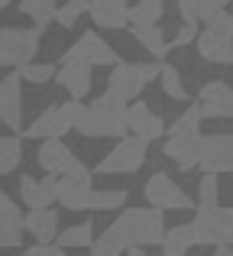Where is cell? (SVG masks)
<instances>
[{"label": "cell", "mask_w": 233, "mask_h": 256, "mask_svg": "<svg viewBox=\"0 0 233 256\" xmlns=\"http://www.w3.org/2000/svg\"><path fill=\"white\" fill-rule=\"evenodd\" d=\"M88 13L101 30H123L130 23V0H91Z\"/></svg>", "instance_id": "d6986e66"}, {"label": "cell", "mask_w": 233, "mask_h": 256, "mask_svg": "<svg viewBox=\"0 0 233 256\" xmlns=\"http://www.w3.org/2000/svg\"><path fill=\"white\" fill-rule=\"evenodd\" d=\"M198 208H217V175L204 172L201 185H198Z\"/></svg>", "instance_id": "d6a6232c"}, {"label": "cell", "mask_w": 233, "mask_h": 256, "mask_svg": "<svg viewBox=\"0 0 233 256\" xmlns=\"http://www.w3.org/2000/svg\"><path fill=\"white\" fill-rule=\"evenodd\" d=\"M162 65L159 62H117L110 68V78H107V91L120 100H136L143 94V88L149 82H156Z\"/></svg>", "instance_id": "277c9868"}, {"label": "cell", "mask_w": 233, "mask_h": 256, "mask_svg": "<svg viewBox=\"0 0 233 256\" xmlns=\"http://www.w3.org/2000/svg\"><path fill=\"white\" fill-rule=\"evenodd\" d=\"M23 159V143L19 136H0V175H10Z\"/></svg>", "instance_id": "4316f807"}, {"label": "cell", "mask_w": 233, "mask_h": 256, "mask_svg": "<svg viewBox=\"0 0 233 256\" xmlns=\"http://www.w3.org/2000/svg\"><path fill=\"white\" fill-rule=\"evenodd\" d=\"M88 10H91V0H65L55 10V23L65 26V30H71V26L81 20V13H88Z\"/></svg>", "instance_id": "f1b7e54d"}, {"label": "cell", "mask_w": 233, "mask_h": 256, "mask_svg": "<svg viewBox=\"0 0 233 256\" xmlns=\"http://www.w3.org/2000/svg\"><path fill=\"white\" fill-rule=\"evenodd\" d=\"M78 114H81V100H65V104H52L32 120L29 126L23 130L26 140H52L58 136L62 140L68 130H75L78 124Z\"/></svg>", "instance_id": "ba28073f"}, {"label": "cell", "mask_w": 233, "mask_h": 256, "mask_svg": "<svg viewBox=\"0 0 233 256\" xmlns=\"http://www.w3.org/2000/svg\"><path fill=\"white\" fill-rule=\"evenodd\" d=\"M23 256H68L62 246H52V244H36V246H26Z\"/></svg>", "instance_id": "8d00e7d4"}, {"label": "cell", "mask_w": 233, "mask_h": 256, "mask_svg": "<svg viewBox=\"0 0 233 256\" xmlns=\"http://www.w3.org/2000/svg\"><path fill=\"white\" fill-rule=\"evenodd\" d=\"M162 256H185V253H178V250H172V246H162Z\"/></svg>", "instance_id": "60d3db41"}, {"label": "cell", "mask_w": 233, "mask_h": 256, "mask_svg": "<svg viewBox=\"0 0 233 256\" xmlns=\"http://www.w3.org/2000/svg\"><path fill=\"white\" fill-rule=\"evenodd\" d=\"M188 227L195 234V246H233V208H198Z\"/></svg>", "instance_id": "8992f818"}, {"label": "cell", "mask_w": 233, "mask_h": 256, "mask_svg": "<svg viewBox=\"0 0 233 256\" xmlns=\"http://www.w3.org/2000/svg\"><path fill=\"white\" fill-rule=\"evenodd\" d=\"M23 214H19L16 201L6 192H0V250H16L23 246Z\"/></svg>", "instance_id": "9a60e30c"}, {"label": "cell", "mask_w": 233, "mask_h": 256, "mask_svg": "<svg viewBox=\"0 0 233 256\" xmlns=\"http://www.w3.org/2000/svg\"><path fill=\"white\" fill-rule=\"evenodd\" d=\"M19 72L0 78V124H6L13 133L23 130V94H19Z\"/></svg>", "instance_id": "5bb4252c"}, {"label": "cell", "mask_w": 233, "mask_h": 256, "mask_svg": "<svg viewBox=\"0 0 233 256\" xmlns=\"http://www.w3.org/2000/svg\"><path fill=\"white\" fill-rule=\"evenodd\" d=\"M201 140H204L201 114H198V107H188V110L169 126V140H165L162 152L169 159H175V166L182 172H191L198 166V156H201Z\"/></svg>", "instance_id": "3957f363"}, {"label": "cell", "mask_w": 233, "mask_h": 256, "mask_svg": "<svg viewBox=\"0 0 233 256\" xmlns=\"http://www.w3.org/2000/svg\"><path fill=\"white\" fill-rule=\"evenodd\" d=\"M165 13V4L162 0H136L130 4V23L133 26H156Z\"/></svg>", "instance_id": "d4e9b609"}, {"label": "cell", "mask_w": 233, "mask_h": 256, "mask_svg": "<svg viewBox=\"0 0 233 256\" xmlns=\"http://www.w3.org/2000/svg\"><path fill=\"white\" fill-rule=\"evenodd\" d=\"M10 4H13V0H0V13H3V10H6Z\"/></svg>", "instance_id": "b9f144b4"}, {"label": "cell", "mask_w": 233, "mask_h": 256, "mask_svg": "<svg viewBox=\"0 0 233 256\" xmlns=\"http://www.w3.org/2000/svg\"><path fill=\"white\" fill-rule=\"evenodd\" d=\"M162 246H172V250L178 253H188L191 246H195V234H191L188 224H178V227H169L162 237Z\"/></svg>", "instance_id": "1f68e13d"}, {"label": "cell", "mask_w": 233, "mask_h": 256, "mask_svg": "<svg viewBox=\"0 0 233 256\" xmlns=\"http://www.w3.org/2000/svg\"><path fill=\"white\" fill-rule=\"evenodd\" d=\"M143 194H146V201H149V208H159V211H191V208H195V198L185 194V188L178 185L175 178H169L165 172L149 175Z\"/></svg>", "instance_id": "9c48e42d"}, {"label": "cell", "mask_w": 233, "mask_h": 256, "mask_svg": "<svg viewBox=\"0 0 233 256\" xmlns=\"http://www.w3.org/2000/svg\"><path fill=\"white\" fill-rule=\"evenodd\" d=\"M198 114L201 120H230L233 117V88L227 82H208L198 91Z\"/></svg>", "instance_id": "7c38bea8"}, {"label": "cell", "mask_w": 233, "mask_h": 256, "mask_svg": "<svg viewBox=\"0 0 233 256\" xmlns=\"http://www.w3.org/2000/svg\"><path fill=\"white\" fill-rule=\"evenodd\" d=\"M58 246L62 250H81V246H91L94 244V227H91V220H84V224H75V227H65V230H58Z\"/></svg>", "instance_id": "603a6c76"}, {"label": "cell", "mask_w": 233, "mask_h": 256, "mask_svg": "<svg viewBox=\"0 0 233 256\" xmlns=\"http://www.w3.org/2000/svg\"><path fill=\"white\" fill-rule=\"evenodd\" d=\"M211 256H233V246H217Z\"/></svg>", "instance_id": "f35d334b"}, {"label": "cell", "mask_w": 233, "mask_h": 256, "mask_svg": "<svg viewBox=\"0 0 233 256\" xmlns=\"http://www.w3.org/2000/svg\"><path fill=\"white\" fill-rule=\"evenodd\" d=\"M230 13H233V0H230Z\"/></svg>", "instance_id": "7bdbcfd3"}, {"label": "cell", "mask_w": 233, "mask_h": 256, "mask_svg": "<svg viewBox=\"0 0 233 256\" xmlns=\"http://www.w3.org/2000/svg\"><path fill=\"white\" fill-rule=\"evenodd\" d=\"M65 62H78V65H91V68H97V65H114L120 62V56L114 49H110L107 42H104L97 32H84L81 39H78L75 46H68L65 49V56H62V65Z\"/></svg>", "instance_id": "30bf717a"}, {"label": "cell", "mask_w": 233, "mask_h": 256, "mask_svg": "<svg viewBox=\"0 0 233 256\" xmlns=\"http://www.w3.org/2000/svg\"><path fill=\"white\" fill-rule=\"evenodd\" d=\"M26 234L36 237V244H52L58 237V214L52 208H39V211H29L23 218Z\"/></svg>", "instance_id": "7402d4cb"}, {"label": "cell", "mask_w": 233, "mask_h": 256, "mask_svg": "<svg viewBox=\"0 0 233 256\" xmlns=\"http://www.w3.org/2000/svg\"><path fill=\"white\" fill-rule=\"evenodd\" d=\"M159 82H162V91L169 94L172 100H188V91H185L182 75H178L175 65H162V72H159Z\"/></svg>", "instance_id": "4dcf8cb0"}, {"label": "cell", "mask_w": 233, "mask_h": 256, "mask_svg": "<svg viewBox=\"0 0 233 256\" xmlns=\"http://www.w3.org/2000/svg\"><path fill=\"white\" fill-rule=\"evenodd\" d=\"M19 10L36 23V30H45L49 23H55L58 4H55V0H19Z\"/></svg>", "instance_id": "cb8c5ba5"}, {"label": "cell", "mask_w": 233, "mask_h": 256, "mask_svg": "<svg viewBox=\"0 0 233 256\" xmlns=\"http://www.w3.org/2000/svg\"><path fill=\"white\" fill-rule=\"evenodd\" d=\"M91 192H94V182H81V178H71V175H58L55 201L65 208V211H91Z\"/></svg>", "instance_id": "2e32d148"}, {"label": "cell", "mask_w": 233, "mask_h": 256, "mask_svg": "<svg viewBox=\"0 0 233 256\" xmlns=\"http://www.w3.org/2000/svg\"><path fill=\"white\" fill-rule=\"evenodd\" d=\"M133 39H136L146 52H152L156 58H165V52H169V42H165L159 26H133Z\"/></svg>", "instance_id": "484cf974"}, {"label": "cell", "mask_w": 233, "mask_h": 256, "mask_svg": "<svg viewBox=\"0 0 233 256\" xmlns=\"http://www.w3.org/2000/svg\"><path fill=\"white\" fill-rule=\"evenodd\" d=\"M42 30L36 26H0V68H19L39 52Z\"/></svg>", "instance_id": "5b68a950"}, {"label": "cell", "mask_w": 233, "mask_h": 256, "mask_svg": "<svg viewBox=\"0 0 233 256\" xmlns=\"http://www.w3.org/2000/svg\"><path fill=\"white\" fill-rule=\"evenodd\" d=\"M91 65H78V62H65V65H58V72H55V82L65 88V91L71 94V100H81V98H88L91 94Z\"/></svg>", "instance_id": "44dd1931"}, {"label": "cell", "mask_w": 233, "mask_h": 256, "mask_svg": "<svg viewBox=\"0 0 233 256\" xmlns=\"http://www.w3.org/2000/svg\"><path fill=\"white\" fill-rule=\"evenodd\" d=\"M198 56L211 65H233V32L208 26L198 32Z\"/></svg>", "instance_id": "4fadbf2b"}, {"label": "cell", "mask_w": 233, "mask_h": 256, "mask_svg": "<svg viewBox=\"0 0 233 256\" xmlns=\"http://www.w3.org/2000/svg\"><path fill=\"white\" fill-rule=\"evenodd\" d=\"M107 234L123 250H130V246H156L165 237V218L159 208H126L107 227Z\"/></svg>", "instance_id": "6da1fadb"}, {"label": "cell", "mask_w": 233, "mask_h": 256, "mask_svg": "<svg viewBox=\"0 0 233 256\" xmlns=\"http://www.w3.org/2000/svg\"><path fill=\"white\" fill-rule=\"evenodd\" d=\"M198 169L211 172V175L233 172V136H230V133H211V136L201 140Z\"/></svg>", "instance_id": "8fae6325"}, {"label": "cell", "mask_w": 233, "mask_h": 256, "mask_svg": "<svg viewBox=\"0 0 233 256\" xmlns=\"http://www.w3.org/2000/svg\"><path fill=\"white\" fill-rule=\"evenodd\" d=\"M126 256H146V250H143V246H130V250H126Z\"/></svg>", "instance_id": "ab89813d"}, {"label": "cell", "mask_w": 233, "mask_h": 256, "mask_svg": "<svg viewBox=\"0 0 233 256\" xmlns=\"http://www.w3.org/2000/svg\"><path fill=\"white\" fill-rule=\"evenodd\" d=\"M126 120H130V133H136V136H146L152 143V140H159L165 133V120L159 117L156 110H149V107L143 104V100H133L130 110H126Z\"/></svg>", "instance_id": "ffe728a7"}, {"label": "cell", "mask_w": 233, "mask_h": 256, "mask_svg": "<svg viewBox=\"0 0 233 256\" xmlns=\"http://www.w3.org/2000/svg\"><path fill=\"white\" fill-rule=\"evenodd\" d=\"M126 110H130V104L107 91L101 98H94L91 104H81L75 130L84 133V136H126L130 133Z\"/></svg>", "instance_id": "7a4b0ae2"}, {"label": "cell", "mask_w": 233, "mask_h": 256, "mask_svg": "<svg viewBox=\"0 0 233 256\" xmlns=\"http://www.w3.org/2000/svg\"><path fill=\"white\" fill-rule=\"evenodd\" d=\"M123 204H126L123 188H107V192L94 188V192H91V211H117V208H123Z\"/></svg>", "instance_id": "83f0119b"}, {"label": "cell", "mask_w": 233, "mask_h": 256, "mask_svg": "<svg viewBox=\"0 0 233 256\" xmlns=\"http://www.w3.org/2000/svg\"><path fill=\"white\" fill-rule=\"evenodd\" d=\"M19 78L23 82H29V84H45V82H52L55 78V65H49V62H26V65H19Z\"/></svg>", "instance_id": "f546056e"}, {"label": "cell", "mask_w": 233, "mask_h": 256, "mask_svg": "<svg viewBox=\"0 0 233 256\" xmlns=\"http://www.w3.org/2000/svg\"><path fill=\"white\" fill-rule=\"evenodd\" d=\"M230 0H198V20H201L204 26H211L221 13H227Z\"/></svg>", "instance_id": "836d02e7"}, {"label": "cell", "mask_w": 233, "mask_h": 256, "mask_svg": "<svg viewBox=\"0 0 233 256\" xmlns=\"http://www.w3.org/2000/svg\"><path fill=\"white\" fill-rule=\"evenodd\" d=\"M146 156H149V140L146 136H120V143L101 162L94 166V175H130L136 169H143Z\"/></svg>", "instance_id": "52a82bcc"}, {"label": "cell", "mask_w": 233, "mask_h": 256, "mask_svg": "<svg viewBox=\"0 0 233 256\" xmlns=\"http://www.w3.org/2000/svg\"><path fill=\"white\" fill-rule=\"evenodd\" d=\"M198 32H201L198 26H185V23H182V30H178V36H175V42H172V46H178V49H182V46L195 42V36H198Z\"/></svg>", "instance_id": "74e56055"}, {"label": "cell", "mask_w": 233, "mask_h": 256, "mask_svg": "<svg viewBox=\"0 0 233 256\" xmlns=\"http://www.w3.org/2000/svg\"><path fill=\"white\" fill-rule=\"evenodd\" d=\"M36 162L49 175H65L78 159H75V152L65 146V140L52 136V140H42V146H39V152H36Z\"/></svg>", "instance_id": "ac0fdd59"}, {"label": "cell", "mask_w": 233, "mask_h": 256, "mask_svg": "<svg viewBox=\"0 0 233 256\" xmlns=\"http://www.w3.org/2000/svg\"><path fill=\"white\" fill-rule=\"evenodd\" d=\"M55 185L58 175H45V178H32V175H23L19 178V198L29 211H39V208H52L55 201Z\"/></svg>", "instance_id": "e0dca14e"}, {"label": "cell", "mask_w": 233, "mask_h": 256, "mask_svg": "<svg viewBox=\"0 0 233 256\" xmlns=\"http://www.w3.org/2000/svg\"><path fill=\"white\" fill-rule=\"evenodd\" d=\"M178 13H182L185 26H201V20H198V0H178Z\"/></svg>", "instance_id": "d590c367"}, {"label": "cell", "mask_w": 233, "mask_h": 256, "mask_svg": "<svg viewBox=\"0 0 233 256\" xmlns=\"http://www.w3.org/2000/svg\"><path fill=\"white\" fill-rule=\"evenodd\" d=\"M120 253H126V250L110 237L107 230H104L101 237H94V244H91V256H120Z\"/></svg>", "instance_id": "e575fe53"}]
</instances>
